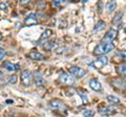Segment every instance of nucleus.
I'll return each mask as SVG.
<instances>
[{"label":"nucleus","mask_w":126,"mask_h":117,"mask_svg":"<svg viewBox=\"0 0 126 117\" xmlns=\"http://www.w3.org/2000/svg\"><path fill=\"white\" fill-rule=\"evenodd\" d=\"M89 87L93 89L94 91H101L102 90V86L100 84V82L99 81H97L96 79H93V80H90L89 81Z\"/></svg>","instance_id":"12"},{"label":"nucleus","mask_w":126,"mask_h":117,"mask_svg":"<svg viewBox=\"0 0 126 117\" xmlns=\"http://www.w3.org/2000/svg\"><path fill=\"white\" fill-rule=\"evenodd\" d=\"M94 111H93V110H85L83 112L84 117H94Z\"/></svg>","instance_id":"21"},{"label":"nucleus","mask_w":126,"mask_h":117,"mask_svg":"<svg viewBox=\"0 0 126 117\" xmlns=\"http://www.w3.org/2000/svg\"><path fill=\"white\" fill-rule=\"evenodd\" d=\"M29 56L32 60H34V61H44L45 60V57L43 56L42 53L36 51V50H32Z\"/></svg>","instance_id":"11"},{"label":"nucleus","mask_w":126,"mask_h":117,"mask_svg":"<svg viewBox=\"0 0 126 117\" xmlns=\"http://www.w3.org/2000/svg\"><path fill=\"white\" fill-rule=\"evenodd\" d=\"M27 3H30L29 0H23V1H21V4H27Z\"/></svg>","instance_id":"27"},{"label":"nucleus","mask_w":126,"mask_h":117,"mask_svg":"<svg viewBox=\"0 0 126 117\" xmlns=\"http://www.w3.org/2000/svg\"><path fill=\"white\" fill-rule=\"evenodd\" d=\"M122 16H123V12H119V13H117V15L115 16V19L112 20V23H113V24H118L119 22H121V20H122Z\"/></svg>","instance_id":"18"},{"label":"nucleus","mask_w":126,"mask_h":117,"mask_svg":"<svg viewBox=\"0 0 126 117\" xmlns=\"http://www.w3.org/2000/svg\"><path fill=\"white\" fill-rule=\"evenodd\" d=\"M54 43H55V40H52V41H45V42H44V44H43V48L46 49V50L52 49V47L54 46Z\"/></svg>","instance_id":"20"},{"label":"nucleus","mask_w":126,"mask_h":117,"mask_svg":"<svg viewBox=\"0 0 126 117\" xmlns=\"http://www.w3.org/2000/svg\"><path fill=\"white\" fill-rule=\"evenodd\" d=\"M105 26H106L105 22H104V21H102V20H100V21H98V22H97V24H96V26L94 27V30H93V32H94V33L101 32V30H103V29L105 28Z\"/></svg>","instance_id":"14"},{"label":"nucleus","mask_w":126,"mask_h":117,"mask_svg":"<svg viewBox=\"0 0 126 117\" xmlns=\"http://www.w3.org/2000/svg\"><path fill=\"white\" fill-rule=\"evenodd\" d=\"M65 49H66L65 47H61V48H58V49L56 50V52H57V53H62V52L64 51Z\"/></svg>","instance_id":"26"},{"label":"nucleus","mask_w":126,"mask_h":117,"mask_svg":"<svg viewBox=\"0 0 126 117\" xmlns=\"http://www.w3.org/2000/svg\"><path fill=\"white\" fill-rule=\"evenodd\" d=\"M24 24L27 26H31V25H37L38 24V20H37V16L36 14H31L29 15L25 20H24Z\"/></svg>","instance_id":"10"},{"label":"nucleus","mask_w":126,"mask_h":117,"mask_svg":"<svg viewBox=\"0 0 126 117\" xmlns=\"http://www.w3.org/2000/svg\"><path fill=\"white\" fill-rule=\"evenodd\" d=\"M121 56L123 57V58H125V51H124V50H123V51L121 52Z\"/></svg>","instance_id":"29"},{"label":"nucleus","mask_w":126,"mask_h":117,"mask_svg":"<svg viewBox=\"0 0 126 117\" xmlns=\"http://www.w3.org/2000/svg\"><path fill=\"white\" fill-rule=\"evenodd\" d=\"M6 104H14V100H12V99H7V100H6Z\"/></svg>","instance_id":"28"},{"label":"nucleus","mask_w":126,"mask_h":117,"mask_svg":"<svg viewBox=\"0 0 126 117\" xmlns=\"http://www.w3.org/2000/svg\"><path fill=\"white\" fill-rule=\"evenodd\" d=\"M0 10L3 12L7 11V3L6 2H0Z\"/></svg>","instance_id":"23"},{"label":"nucleus","mask_w":126,"mask_h":117,"mask_svg":"<svg viewBox=\"0 0 126 117\" xmlns=\"http://www.w3.org/2000/svg\"><path fill=\"white\" fill-rule=\"evenodd\" d=\"M1 39H2V35L0 34V40H1Z\"/></svg>","instance_id":"30"},{"label":"nucleus","mask_w":126,"mask_h":117,"mask_svg":"<svg viewBox=\"0 0 126 117\" xmlns=\"http://www.w3.org/2000/svg\"><path fill=\"white\" fill-rule=\"evenodd\" d=\"M78 94H79V96H81L82 100H83V104H87L88 103V96H87V94H86L84 91L79 90L78 91Z\"/></svg>","instance_id":"16"},{"label":"nucleus","mask_w":126,"mask_h":117,"mask_svg":"<svg viewBox=\"0 0 126 117\" xmlns=\"http://www.w3.org/2000/svg\"><path fill=\"white\" fill-rule=\"evenodd\" d=\"M59 81L61 82V83L65 84V85H74L75 82H76V80H75V77L69 74V73H65L63 72L60 74V76H59Z\"/></svg>","instance_id":"5"},{"label":"nucleus","mask_w":126,"mask_h":117,"mask_svg":"<svg viewBox=\"0 0 126 117\" xmlns=\"http://www.w3.org/2000/svg\"><path fill=\"white\" fill-rule=\"evenodd\" d=\"M32 77L34 79V82L35 84H36L37 86H41V85H44L46 83L45 79L43 77V75L41 74L39 71H35L33 74H32Z\"/></svg>","instance_id":"9"},{"label":"nucleus","mask_w":126,"mask_h":117,"mask_svg":"<svg viewBox=\"0 0 126 117\" xmlns=\"http://www.w3.org/2000/svg\"><path fill=\"white\" fill-rule=\"evenodd\" d=\"M107 100L110 101V103H112V104H119L120 103V98L118 96H115V95H108L107 96Z\"/></svg>","instance_id":"19"},{"label":"nucleus","mask_w":126,"mask_h":117,"mask_svg":"<svg viewBox=\"0 0 126 117\" xmlns=\"http://www.w3.org/2000/svg\"><path fill=\"white\" fill-rule=\"evenodd\" d=\"M4 56H5V51H4V49L0 47V61H1L2 58H4Z\"/></svg>","instance_id":"24"},{"label":"nucleus","mask_w":126,"mask_h":117,"mask_svg":"<svg viewBox=\"0 0 126 117\" xmlns=\"http://www.w3.org/2000/svg\"><path fill=\"white\" fill-rule=\"evenodd\" d=\"M10 117H12V116H10Z\"/></svg>","instance_id":"32"},{"label":"nucleus","mask_w":126,"mask_h":117,"mask_svg":"<svg viewBox=\"0 0 126 117\" xmlns=\"http://www.w3.org/2000/svg\"><path fill=\"white\" fill-rule=\"evenodd\" d=\"M62 3V0H55V1H53V4L55 6H59Z\"/></svg>","instance_id":"25"},{"label":"nucleus","mask_w":126,"mask_h":117,"mask_svg":"<svg viewBox=\"0 0 126 117\" xmlns=\"http://www.w3.org/2000/svg\"><path fill=\"white\" fill-rule=\"evenodd\" d=\"M116 107L115 106H107V107H103L99 109V113L103 116H110L116 113Z\"/></svg>","instance_id":"8"},{"label":"nucleus","mask_w":126,"mask_h":117,"mask_svg":"<svg viewBox=\"0 0 126 117\" xmlns=\"http://www.w3.org/2000/svg\"><path fill=\"white\" fill-rule=\"evenodd\" d=\"M0 108H1V106H0Z\"/></svg>","instance_id":"31"},{"label":"nucleus","mask_w":126,"mask_h":117,"mask_svg":"<svg viewBox=\"0 0 126 117\" xmlns=\"http://www.w3.org/2000/svg\"><path fill=\"white\" fill-rule=\"evenodd\" d=\"M116 6H117V3L115 1H109L107 4H106V10H107L109 13H111V12L116 9Z\"/></svg>","instance_id":"17"},{"label":"nucleus","mask_w":126,"mask_h":117,"mask_svg":"<svg viewBox=\"0 0 126 117\" xmlns=\"http://www.w3.org/2000/svg\"><path fill=\"white\" fill-rule=\"evenodd\" d=\"M20 76H21V84L24 87H30L32 84V72L30 70H23Z\"/></svg>","instance_id":"3"},{"label":"nucleus","mask_w":126,"mask_h":117,"mask_svg":"<svg viewBox=\"0 0 126 117\" xmlns=\"http://www.w3.org/2000/svg\"><path fill=\"white\" fill-rule=\"evenodd\" d=\"M49 107L52 109H54V110H58V111H64V112H66V110H67V107H66L61 100H58V99H55V100L50 101V103H49Z\"/></svg>","instance_id":"7"},{"label":"nucleus","mask_w":126,"mask_h":117,"mask_svg":"<svg viewBox=\"0 0 126 117\" xmlns=\"http://www.w3.org/2000/svg\"><path fill=\"white\" fill-rule=\"evenodd\" d=\"M69 74L76 77H83L86 74V70L79 67V66H72L69 68Z\"/></svg>","instance_id":"4"},{"label":"nucleus","mask_w":126,"mask_h":117,"mask_svg":"<svg viewBox=\"0 0 126 117\" xmlns=\"http://www.w3.org/2000/svg\"><path fill=\"white\" fill-rule=\"evenodd\" d=\"M107 63H108V58H106L105 56H102L99 58H97L96 61L92 62L88 66L89 67L94 68V69H101V68H103V66H105Z\"/></svg>","instance_id":"2"},{"label":"nucleus","mask_w":126,"mask_h":117,"mask_svg":"<svg viewBox=\"0 0 126 117\" xmlns=\"http://www.w3.org/2000/svg\"><path fill=\"white\" fill-rule=\"evenodd\" d=\"M117 35H118V33H117L116 29H113V28L109 29L107 32V34L105 35V37L102 39L101 43H104V44H106V43H111L117 38Z\"/></svg>","instance_id":"6"},{"label":"nucleus","mask_w":126,"mask_h":117,"mask_svg":"<svg viewBox=\"0 0 126 117\" xmlns=\"http://www.w3.org/2000/svg\"><path fill=\"white\" fill-rule=\"evenodd\" d=\"M113 49H115V44H112V43H106V44H104V43H100V44L94 48V56H101L102 57L103 54L108 53Z\"/></svg>","instance_id":"1"},{"label":"nucleus","mask_w":126,"mask_h":117,"mask_svg":"<svg viewBox=\"0 0 126 117\" xmlns=\"http://www.w3.org/2000/svg\"><path fill=\"white\" fill-rule=\"evenodd\" d=\"M3 67H4L6 70H9V71H16V70L20 69V65L13 64V63H11V62H5V63L3 64Z\"/></svg>","instance_id":"13"},{"label":"nucleus","mask_w":126,"mask_h":117,"mask_svg":"<svg viewBox=\"0 0 126 117\" xmlns=\"http://www.w3.org/2000/svg\"><path fill=\"white\" fill-rule=\"evenodd\" d=\"M52 35H53V30H52V29H46V30H44V32H43V34L41 35V37H40V39H39V41L45 40V39L49 38L50 36H52Z\"/></svg>","instance_id":"15"},{"label":"nucleus","mask_w":126,"mask_h":117,"mask_svg":"<svg viewBox=\"0 0 126 117\" xmlns=\"http://www.w3.org/2000/svg\"><path fill=\"white\" fill-rule=\"evenodd\" d=\"M17 80H18V76L16 74H13V75L9 76V83L10 84H16L17 83Z\"/></svg>","instance_id":"22"}]
</instances>
